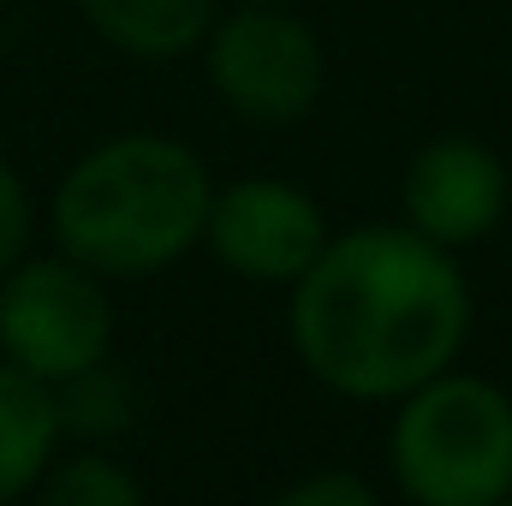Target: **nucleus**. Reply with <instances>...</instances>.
<instances>
[{
	"label": "nucleus",
	"mask_w": 512,
	"mask_h": 506,
	"mask_svg": "<svg viewBox=\"0 0 512 506\" xmlns=\"http://www.w3.org/2000/svg\"><path fill=\"white\" fill-rule=\"evenodd\" d=\"M471 340V280L447 245L399 227L328 233L292 280L298 364L340 399H405Z\"/></svg>",
	"instance_id": "nucleus-1"
},
{
	"label": "nucleus",
	"mask_w": 512,
	"mask_h": 506,
	"mask_svg": "<svg viewBox=\"0 0 512 506\" xmlns=\"http://www.w3.org/2000/svg\"><path fill=\"white\" fill-rule=\"evenodd\" d=\"M215 179L197 149L161 131L96 143L54 185V245L102 280H149L203 245Z\"/></svg>",
	"instance_id": "nucleus-2"
},
{
	"label": "nucleus",
	"mask_w": 512,
	"mask_h": 506,
	"mask_svg": "<svg viewBox=\"0 0 512 506\" xmlns=\"http://www.w3.org/2000/svg\"><path fill=\"white\" fill-rule=\"evenodd\" d=\"M387 465L417 506H495L512 495V393L441 370L393 399Z\"/></svg>",
	"instance_id": "nucleus-3"
},
{
	"label": "nucleus",
	"mask_w": 512,
	"mask_h": 506,
	"mask_svg": "<svg viewBox=\"0 0 512 506\" xmlns=\"http://www.w3.org/2000/svg\"><path fill=\"white\" fill-rule=\"evenodd\" d=\"M114 346V304L108 280L72 256H18L0 274V358L36 381L84 376Z\"/></svg>",
	"instance_id": "nucleus-4"
},
{
	"label": "nucleus",
	"mask_w": 512,
	"mask_h": 506,
	"mask_svg": "<svg viewBox=\"0 0 512 506\" xmlns=\"http://www.w3.org/2000/svg\"><path fill=\"white\" fill-rule=\"evenodd\" d=\"M203 72L209 90L251 126H298L328 84V54L316 30L286 12L280 0L268 6H233L209 24L203 36Z\"/></svg>",
	"instance_id": "nucleus-5"
},
{
	"label": "nucleus",
	"mask_w": 512,
	"mask_h": 506,
	"mask_svg": "<svg viewBox=\"0 0 512 506\" xmlns=\"http://www.w3.org/2000/svg\"><path fill=\"white\" fill-rule=\"evenodd\" d=\"M203 245L239 280L292 286L316 262V251L328 245V215L316 209L310 191L256 173V179L215 185L209 221H203Z\"/></svg>",
	"instance_id": "nucleus-6"
},
{
	"label": "nucleus",
	"mask_w": 512,
	"mask_h": 506,
	"mask_svg": "<svg viewBox=\"0 0 512 506\" xmlns=\"http://www.w3.org/2000/svg\"><path fill=\"white\" fill-rule=\"evenodd\" d=\"M507 203H512L507 161L483 137H429L411 155L405 179H399L405 227L447 245V251L483 245L507 221Z\"/></svg>",
	"instance_id": "nucleus-7"
},
{
	"label": "nucleus",
	"mask_w": 512,
	"mask_h": 506,
	"mask_svg": "<svg viewBox=\"0 0 512 506\" xmlns=\"http://www.w3.org/2000/svg\"><path fill=\"white\" fill-rule=\"evenodd\" d=\"M60 399L48 381L0 358V506L18 495H36L42 471L60 453Z\"/></svg>",
	"instance_id": "nucleus-8"
},
{
	"label": "nucleus",
	"mask_w": 512,
	"mask_h": 506,
	"mask_svg": "<svg viewBox=\"0 0 512 506\" xmlns=\"http://www.w3.org/2000/svg\"><path fill=\"white\" fill-rule=\"evenodd\" d=\"M84 24L131 60H179L203 48L221 0H78Z\"/></svg>",
	"instance_id": "nucleus-9"
},
{
	"label": "nucleus",
	"mask_w": 512,
	"mask_h": 506,
	"mask_svg": "<svg viewBox=\"0 0 512 506\" xmlns=\"http://www.w3.org/2000/svg\"><path fill=\"white\" fill-rule=\"evenodd\" d=\"M36 495L48 506H137L143 483L108 453H72V459L54 453V465L42 471Z\"/></svg>",
	"instance_id": "nucleus-10"
},
{
	"label": "nucleus",
	"mask_w": 512,
	"mask_h": 506,
	"mask_svg": "<svg viewBox=\"0 0 512 506\" xmlns=\"http://www.w3.org/2000/svg\"><path fill=\"white\" fill-rule=\"evenodd\" d=\"M54 399H60V429H72V435H120V429H131V393L126 381L108 370V358L96 370H84V376L60 381Z\"/></svg>",
	"instance_id": "nucleus-11"
},
{
	"label": "nucleus",
	"mask_w": 512,
	"mask_h": 506,
	"mask_svg": "<svg viewBox=\"0 0 512 506\" xmlns=\"http://www.w3.org/2000/svg\"><path fill=\"white\" fill-rule=\"evenodd\" d=\"M30 233H36L30 191H24V179L12 173V161H0V274L30 251Z\"/></svg>",
	"instance_id": "nucleus-12"
},
{
	"label": "nucleus",
	"mask_w": 512,
	"mask_h": 506,
	"mask_svg": "<svg viewBox=\"0 0 512 506\" xmlns=\"http://www.w3.org/2000/svg\"><path fill=\"white\" fill-rule=\"evenodd\" d=\"M286 506H370L376 489L352 471H316V477H298L292 489H280Z\"/></svg>",
	"instance_id": "nucleus-13"
},
{
	"label": "nucleus",
	"mask_w": 512,
	"mask_h": 506,
	"mask_svg": "<svg viewBox=\"0 0 512 506\" xmlns=\"http://www.w3.org/2000/svg\"><path fill=\"white\" fill-rule=\"evenodd\" d=\"M227 6H268V0H227Z\"/></svg>",
	"instance_id": "nucleus-14"
}]
</instances>
